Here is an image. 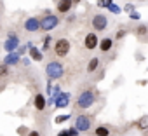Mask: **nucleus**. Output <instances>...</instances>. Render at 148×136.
<instances>
[{
  "mask_svg": "<svg viewBox=\"0 0 148 136\" xmlns=\"http://www.w3.org/2000/svg\"><path fill=\"white\" fill-rule=\"evenodd\" d=\"M94 103H96V94H94L92 91H84V93H80V96L77 98V106L82 108V110L91 108Z\"/></svg>",
  "mask_w": 148,
  "mask_h": 136,
  "instance_id": "nucleus-1",
  "label": "nucleus"
},
{
  "mask_svg": "<svg viewBox=\"0 0 148 136\" xmlns=\"http://www.w3.org/2000/svg\"><path fill=\"white\" fill-rule=\"evenodd\" d=\"M45 73H47L49 80H52V79H61V77H63V73H64L63 65H61V63H58V61L49 63V65L45 66Z\"/></svg>",
  "mask_w": 148,
  "mask_h": 136,
  "instance_id": "nucleus-2",
  "label": "nucleus"
},
{
  "mask_svg": "<svg viewBox=\"0 0 148 136\" xmlns=\"http://www.w3.org/2000/svg\"><path fill=\"white\" fill-rule=\"evenodd\" d=\"M70 47H71V44H70L68 38H58L56 44H54V52H56L58 58H64L70 52Z\"/></svg>",
  "mask_w": 148,
  "mask_h": 136,
  "instance_id": "nucleus-3",
  "label": "nucleus"
},
{
  "mask_svg": "<svg viewBox=\"0 0 148 136\" xmlns=\"http://www.w3.org/2000/svg\"><path fill=\"white\" fill-rule=\"evenodd\" d=\"M108 26V18L105 14H94L92 16V28L96 32H103Z\"/></svg>",
  "mask_w": 148,
  "mask_h": 136,
  "instance_id": "nucleus-4",
  "label": "nucleus"
},
{
  "mask_svg": "<svg viewBox=\"0 0 148 136\" xmlns=\"http://www.w3.org/2000/svg\"><path fill=\"white\" fill-rule=\"evenodd\" d=\"M75 127L79 129V133H86L91 129V117L89 115H79L75 120Z\"/></svg>",
  "mask_w": 148,
  "mask_h": 136,
  "instance_id": "nucleus-5",
  "label": "nucleus"
},
{
  "mask_svg": "<svg viewBox=\"0 0 148 136\" xmlns=\"http://www.w3.org/2000/svg\"><path fill=\"white\" fill-rule=\"evenodd\" d=\"M59 25V18H56V16H45L42 21H40V26H42V30H45V32H51L52 28H56Z\"/></svg>",
  "mask_w": 148,
  "mask_h": 136,
  "instance_id": "nucleus-6",
  "label": "nucleus"
},
{
  "mask_svg": "<svg viewBox=\"0 0 148 136\" xmlns=\"http://www.w3.org/2000/svg\"><path fill=\"white\" fill-rule=\"evenodd\" d=\"M84 47H86L87 51H92V49L99 47V40H98V35H96L94 32H91V33L86 35V38H84Z\"/></svg>",
  "mask_w": 148,
  "mask_h": 136,
  "instance_id": "nucleus-7",
  "label": "nucleus"
},
{
  "mask_svg": "<svg viewBox=\"0 0 148 136\" xmlns=\"http://www.w3.org/2000/svg\"><path fill=\"white\" fill-rule=\"evenodd\" d=\"M23 26H25L26 32H37L38 28H42V26H40V21H38L37 18H28Z\"/></svg>",
  "mask_w": 148,
  "mask_h": 136,
  "instance_id": "nucleus-8",
  "label": "nucleus"
},
{
  "mask_svg": "<svg viewBox=\"0 0 148 136\" xmlns=\"http://www.w3.org/2000/svg\"><path fill=\"white\" fill-rule=\"evenodd\" d=\"M71 5H73V2H71V0H59V2H58V5H56V9H58V12H61V14H66V12H70Z\"/></svg>",
  "mask_w": 148,
  "mask_h": 136,
  "instance_id": "nucleus-9",
  "label": "nucleus"
},
{
  "mask_svg": "<svg viewBox=\"0 0 148 136\" xmlns=\"http://www.w3.org/2000/svg\"><path fill=\"white\" fill-rule=\"evenodd\" d=\"M112 47H113V38L106 37V38L99 40V51L101 52H108V51H112Z\"/></svg>",
  "mask_w": 148,
  "mask_h": 136,
  "instance_id": "nucleus-10",
  "label": "nucleus"
},
{
  "mask_svg": "<svg viewBox=\"0 0 148 136\" xmlns=\"http://www.w3.org/2000/svg\"><path fill=\"white\" fill-rule=\"evenodd\" d=\"M33 105H35V108H37L38 112H42V110L45 108V98H44V94H37Z\"/></svg>",
  "mask_w": 148,
  "mask_h": 136,
  "instance_id": "nucleus-11",
  "label": "nucleus"
},
{
  "mask_svg": "<svg viewBox=\"0 0 148 136\" xmlns=\"http://www.w3.org/2000/svg\"><path fill=\"white\" fill-rule=\"evenodd\" d=\"M98 66H99V58H91V61L87 65V73H94L98 70Z\"/></svg>",
  "mask_w": 148,
  "mask_h": 136,
  "instance_id": "nucleus-12",
  "label": "nucleus"
},
{
  "mask_svg": "<svg viewBox=\"0 0 148 136\" xmlns=\"http://www.w3.org/2000/svg\"><path fill=\"white\" fill-rule=\"evenodd\" d=\"M68 100H70V94H59L58 96V101H56V106H59V108H63V106H66L68 105Z\"/></svg>",
  "mask_w": 148,
  "mask_h": 136,
  "instance_id": "nucleus-13",
  "label": "nucleus"
},
{
  "mask_svg": "<svg viewBox=\"0 0 148 136\" xmlns=\"http://www.w3.org/2000/svg\"><path fill=\"white\" fill-rule=\"evenodd\" d=\"M94 134H96V136H110L112 131H110L106 126H98V127L94 129Z\"/></svg>",
  "mask_w": 148,
  "mask_h": 136,
  "instance_id": "nucleus-14",
  "label": "nucleus"
},
{
  "mask_svg": "<svg viewBox=\"0 0 148 136\" xmlns=\"http://www.w3.org/2000/svg\"><path fill=\"white\" fill-rule=\"evenodd\" d=\"M58 136H79V129H77V127H70V129L59 131Z\"/></svg>",
  "mask_w": 148,
  "mask_h": 136,
  "instance_id": "nucleus-15",
  "label": "nucleus"
},
{
  "mask_svg": "<svg viewBox=\"0 0 148 136\" xmlns=\"http://www.w3.org/2000/svg\"><path fill=\"white\" fill-rule=\"evenodd\" d=\"M30 56H32V59H35V61H42V59H44L42 52H40L38 49H35V47H30Z\"/></svg>",
  "mask_w": 148,
  "mask_h": 136,
  "instance_id": "nucleus-16",
  "label": "nucleus"
},
{
  "mask_svg": "<svg viewBox=\"0 0 148 136\" xmlns=\"http://www.w3.org/2000/svg\"><path fill=\"white\" fill-rule=\"evenodd\" d=\"M136 33H138L139 37L148 35V26H146V25H143V23H141V25H138V26H136Z\"/></svg>",
  "mask_w": 148,
  "mask_h": 136,
  "instance_id": "nucleus-17",
  "label": "nucleus"
},
{
  "mask_svg": "<svg viewBox=\"0 0 148 136\" xmlns=\"http://www.w3.org/2000/svg\"><path fill=\"white\" fill-rule=\"evenodd\" d=\"M16 44H18V40H16V37H12L11 40H7V42H5V49H7V51H14Z\"/></svg>",
  "mask_w": 148,
  "mask_h": 136,
  "instance_id": "nucleus-18",
  "label": "nucleus"
},
{
  "mask_svg": "<svg viewBox=\"0 0 148 136\" xmlns=\"http://www.w3.org/2000/svg\"><path fill=\"white\" fill-rule=\"evenodd\" d=\"M112 4H113V0H98V5H99V7H106V9H108Z\"/></svg>",
  "mask_w": 148,
  "mask_h": 136,
  "instance_id": "nucleus-19",
  "label": "nucleus"
},
{
  "mask_svg": "<svg viewBox=\"0 0 148 136\" xmlns=\"http://www.w3.org/2000/svg\"><path fill=\"white\" fill-rule=\"evenodd\" d=\"M14 63H18V58H16L14 54H9V56L5 58V65H14Z\"/></svg>",
  "mask_w": 148,
  "mask_h": 136,
  "instance_id": "nucleus-20",
  "label": "nucleus"
},
{
  "mask_svg": "<svg viewBox=\"0 0 148 136\" xmlns=\"http://www.w3.org/2000/svg\"><path fill=\"white\" fill-rule=\"evenodd\" d=\"M9 73V68H7V65H0V77H5Z\"/></svg>",
  "mask_w": 148,
  "mask_h": 136,
  "instance_id": "nucleus-21",
  "label": "nucleus"
},
{
  "mask_svg": "<svg viewBox=\"0 0 148 136\" xmlns=\"http://www.w3.org/2000/svg\"><path fill=\"white\" fill-rule=\"evenodd\" d=\"M108 11H110V12H113V14H120V7H119V5H115V4H112V5L108 7Z\"/></svg>",
  "mask_w": 148,
  "mask_h": 136,
  "instance_id": "nucleus-22",
  "label": "nucleus"
},
{
  "mask_svg": "<svg viewBox=\"0 0 148 136\" xmlns=\"http://www.w3.org/2000/svg\"><path fill=\"white\" fill-rule=\"evenodd\" d=\"M129 18H131L132 21H139V19H141V16H139V12H138V11L131 12V14H129Z\"/></svg>",
  "mask_w": 148,
  "mask_h": 136,
  "instance_id": "nucleus-23",
  "label": "nucleus"
},
{
  "mask_svg": "<svg viewBox=\"0 0 148 136\" xmlns=\"http://www.w3.org/2000/svg\"><path fill=\"white\" fill-rule=\"evenodd\" d=\"M68 119H70V115H59V117H56V124H61V122H64Z\"/></svg>",
  "mask_w": 148,
  "mask_h": 136,
  "instance_id": "nucleus-24",
  "label": "nucleus"
},
{
  "mask_svg": "<svg viewBox=\"0 0 148 136\" xmlns=\"http://www.w3.org/2000/svg\"><path fill=\"white\" fill-rule=\"evenodd\" d=\"M49 44H51V37H45V40H44V51L49 49Z\"/></svg>",
  "mask_w": 148,
  "mask_h": 136,
  "instance_id": "nucleus-25",
  "label": "nucleus"
},
{
  "mask_svg": "<svg viewBox=\"0 0 148 136\" xmlns=\"http://www.w3.org/2000/svg\"><path fill=\"white\" fill-rule=\"evenodd\" d=\"M124 35H125V30H124V28H120V30L117 32V37H115V38H122Z\"/></svg>",
  "mask_w": 148,
  "mask_h": 136,
  "instance_id": "nucleus-26",
  "label": "nucleus"
},
{
  "mask_svg": "<svg viewBox=\"0 0 148 136\" xmlns=\"http://www.w3.org/2000/svg\"><path fill=\"white\" fill-rule=\"evenodd\" d=\"M124 11H125V12H129V14H131V12H134V11H136V9H134V7H132V5H125V7H124Z\"/></svg>",
  "mask_w": 148,
  "mask_h": 136,
  "instance_id": "nucleus-27",
  "label": "nucleus"
},
{
  "mask_svg": "<svg viewBox=\"0 0 148 136\" xmlns=\"http://www.w3.org/2000/svg\"><path fill=\"white\" fill-rule=\"evenodd\" d=\"M28 136H40V133H38V131H32Z\"/></svg>",
  "mask_w": 148,
  "mask_h": 136,
  "instance_id": "nucleus-28",
  "label": "nucleus"
},
{
  "mask_svg": "<svg viewBox=\"0 0 148 136\" xmlns=\"http://www.w3.org/2000/svg\"><path fill=\"white\" fill-rule=\"evenodd\" d=\"M71 2H73V4H79V2H80V0H71Z\"/></svg>",
  "mask_w": 148,
  "mask_h": 136,
  "instance_id": "nucleus-29",
  "label": "nucleus"
}]
</instances>
